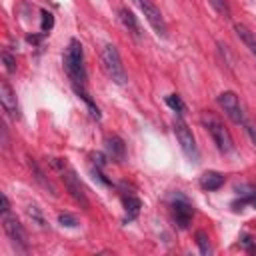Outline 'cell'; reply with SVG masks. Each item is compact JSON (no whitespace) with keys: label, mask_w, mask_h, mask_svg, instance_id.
I'll return each instance as SVG.
<instances>
[{"label":"cell","mask_w":256,"mask_h":256,"mask_svg":"<svg viewBox=\"0 0 256 256\" xmlns=\"http://www.w3.org/2000/svg\"><path fill=\"white\" fill-rule=\"evenodd\" d=\"M64 68L70 76V80L78 86H84L86 82V68H84V52L82 44L78 40H70L66 54H64Z\"/></svg>","instance_id":"obj_1"},{"label":"cell","mask_w":256,"mask_h":256,"mask_svg":"<svg viewBox=\"0 0 256 256\" xmlns=\"http://www.w3.org/2000/svg\"><path fill=\"white\" fill-rule=\"evenodd\" d=\"M200 120H202L204 128L210 132V136H212L214 144L218 146V150H220L222 154H230V152L234 150V142H232V136H230L228 128L224 126V122H220V120H218L214 114H210V112H204Z\"/></svg>","instance_id":"obj_2"},{"label":"cell","mask_w":256,"mask_h":256,"mask_svg":"<svg viewBox=\"0 0 256 256\" xmlns=\"http://www.w3.org/2000/svg\"><path fill=\"white\" fill-rule=\"evenodd\" d=\"M102 66L108 74V78L116 84H126L128 76H126V70H124V64H122V58L116 50L114 44H106L102 48Z\"/></svg>","instance_id":"obj_3"},{"label":"cell","mask_w":256,"mask_h":256,"mask_svg":"<svg viewBox=\"0 0 256 256\" xmlns=\"http://www.w3.org/2000/svg\"><path fill=\"white\" fill-rule=\"evenodd\" d=\"M174 134H176V140H178V144H180L182 152H184L192 162H198L200 152H198V146H196L194 134H192V130L188 128V124L182 120V116H180V114L174 118Z\"/></svg>","instance_id":"obj_4"},{"label":"cell","mask_w":256,"mask_h":256,"mask_svg":"<svg viewBox=\"0 0 256 256\" xmlns=\"http://www.w3.org/2000/svg\"><path fill=\"white\" fill-rule=\"evenodd\" d=\"M218 104H220V108L226 112V116L232 120V122H236V124H246V114H244V108H242V104H240V100H238V96L234 94V92H222L220 96H218Z\"/></svg>","instance_id":"obj_5"},{"label":"cell","mask_w":256,"mask_h":256,"mask_svg":"<svg viewBox=\"0 0 256 256\" xmlns=\"http://www.w3.org/2000/svg\"><path fill=\"white\" fill-rule=\"evenodd\" d=\"M2 226H4V232L8 234V238L22 250V252H26L28 250V240H26V230L22 228V224L10 214V212H6V214H2Z\"/></svg>","instance_id":"obj_6"},{"label":"cell","mask_w":256,"mask_h":256,"mask_svg":"<svg viewBox=\"0 0 256 256\" xmlns=\"http://www.w3.org/2000/svg\"><path fill=\"white\" fill-rule=\"evenodd\" d=\"M136 2H138L140 10L144 12V18H146V20L150 22V26L154 28V32H156L160 38H166V36H168V28H166V22H164L160 10L154 6V2H152V0H136Z\"/></svg>","instance_id":"obj_7"},{"label":"cell","mask_w":256,"mask_h":256,"mask_svg":"<svg viewBox=\"0 0 256 256\" xmlns=\"http://www.w3.org/2000/svg\"><path fill=\"white\" fill-rule=\"evenodd\" d=\"M60 172H62V180H64L66 190L70 192V196H72V198H74V200H76L80 206L88 208V206H90V202H88L86 190H84V186H82L80 178L74 174V170H70V168H62Z\"/></svg>","instance_id":"obj_8"},{"label":"cell","mask_w":256,"mask_h":256,"mask_svg":"<svg viewBox=\"0 0 256 256\" xmlns=\"http://www.w3.org/2000/svg\"><path fill=\"white\" fill-rule=\"evenodd\" d=\"M0 104H2V108H4V112H6L8 116H12L14 120L20 118V108H18L16 94H14L12 86H10L6 80L0 82Z\"/></svg>","instance_id":"obj_9"},{"label":"cell","mask_w":256,"mask_h":256,"mask_svg":"<svg viewBox=\"0 0 256 256\" xmlns=\"http://www.w3.org/2000/svg\"><path fill=\"white\" fill-rule=\"evenodd\" d=\"M172 214H174V220H176V224L180 228H188L194 210H192V206L184 198H178V200L172 202Z\"/></svg>","instance_id":"obj_10"},{"label":"cell","mask_w":256,"mask_h":256,"mask_svg":"<svg viewBox=\"0 0 256 256\" xmlns=\"http://www.w3.org/2000/svg\"><path fill=\"white\" fill-rule=\"evenodd\" d=\"M106 152H108V156H110L112 160L120 162V160L124 158L126 146H124V142H122L118 136H108V138H106Z\"/></svg>","instance_id":"obj_11"},{"label":"cell","mask_w":256,"mask_h":256,"mask_svg":"<svg viewBox=\"0 0 256 256\" xmlns=\"http://www.w3.org/2000/svg\"><path fill=\"white\" fill-rule=\"evenodd\" d=\"M224 184V176L218 172H204L200 176V186L204 190H218Z\"/></svg>","instance_id":"obj_12"},{"label":"cell","mask_w":256,"mask_h":256,"mask_svg":"<svg viewBox=\"0 0 256 256\" xmlns=\"http://www.w3.org/2000/svg\"><path fill=\"white\" fill-rule=\"evenodd\" d=\"M234 30H236V34L240 36V40L250 48V52L256 56V36H254V32H252L248 26H244V24H236Z\"/></svg>","instance_id":"obj_13"},{"label":"cell","mask_w":256,"mask_h":256,"mask_svg":"<svg viewBox=\"0 0 256 256\" xmlns=\"http://www.w3.org/2000/svg\"><path fill=\"white\" fill-rule=\"evenodd\" d=\"M120 22H122L124 28H126L128 32H132L134 36L140 34V26H138V22H136V16H134L128 8H122V10H120Z\"/></svg>","instance_id":"obj_14"},{"label":"cell","mask_w":256,"mask_h":256,"mask_svg":"<svg viewBox=\"0 0 256 256\" xmlns=\"http://www.w3.org/2000/svg\"><path fill=\"white\" fill-rule=\"evenodd\" d=\"M74 88H76V94H78V96H80V98H82V100H84V102L88 104V108H90V114H92V116H94V118L98 120V118H100V112H98V108L94 106V102L90 100V96L86 94L84 86H78V84H74Z\"/></svg>","instance_id":"obj_15"},{"label":"cell","mask_w":256,"mask_h":256,"mask_svg":"<svg viewBox=\"0 0 256 256\" xmlns=\"http://www.w3.org/2000/svg\"><path fill=\"white\" fill-rule=\"evenodd\" d=\"M140 200L136 198V196H124V208H126V212H128V218H134L136 214H138V210H140Z\"/></svg>","instance_id":"obj_16"},{"label":"cell","mask_w":256,"mask_h":256,"mask_svg":"<svg viewBox=\"0 0 256 256\" xmlns=\"http://www.w3.org/2000/svg\"><path fill=\"white\" fill-rule=\"evenodd\" d=\"M196 244H198V248H200V252H202V254H208V252H210L208 234H206L204 230H198V232H196Z\"/></svg>","instance_id":"obj_17"},{"label":"cell","mask_w":256,"mask_h":256,"mask_svg":"<svg viewBox=\"0 0 256 256\" xmlns=\"http://www.w3.org/2000/svg\"><path fill=\"white\" fill-rule=\"evenodd\" d=\"M208 2H210L212 8H214L218 14H222L224 18L230 16V8H228V2H226V0H208Z\"/></svg>","instance_id":"obj_18"},{"label":"cell","mask_w":256,"mask_h":256,"mask_svg":"<svg viewBox=\"0 0 256 256\" xmlns=\"http://www.w3.org/2000/svg\"><path fill=\"white\" fill-rule=\"evenodd\" d=\"M166 104H168L174 112H178V114L184 110V104H182V100H180L178 94H170V96H166Z\"/></svg>","instance_id":"obj_19"},{"label":"cell","mask_w":256,"mask_h":256,"mask_svg":"<svg viewBox=\"0 0 256 256\" xmlns=\"http://www.w3.org/2000/svg\"><path fill=\"white\" fill-rule=\"evenodd\" d=\"M58 222L62 224V226H78V220H76V216H72V214H68V212H62V214H58Z\"/></svg>","instance_id":"obj_20"},{"label":"cell","mask_w":256,"mask_h":256,"mask_svg":"<svg viewBox=\"0 0 256 256\" xmlns=\"http://www.w3.org/2000/svg\"><path fill=\"white\" fill-rule=\"evenodd\" d=\"M54 26V18L50 12H42V32H48Z\"/></svg>","instance_id":"obj_21"},{"label":"cell","mask_w":256,"mask_h":256,"mask_svg":"<svg viewBox=\"0 0 256 256\" xmlns=\"http://www.w3.org/2000/svg\"><path fill=\"white\" fill-rule=\"evenodd\" d=\"M2 60H4V64H6V70L8 72H14L16 70V60L8 54V52H2Z\"/></svg>","instance_id":"obj_22"},{"label":"cell","mask_w":256,"mask_h":256,"mask_svg":"<svg viewBox=\"0 0 256 256\" xmlns=\"http://www.w3.org/2000/svg\"><path fill=\"white\" fill-rule=\"evenodd\" d=\"M28 214H30V218H34L40 226H44V218H42V214L38 212V208H36V206H28Z\"/></svg>","instance_id":"obj_23"},{"label":"cell","mask_w":256,"mask_h":256,"mask_svg":"<svg viewBox=\"0 0 256 256\" xmlns=\"http://www.w3.org/2000/svg\"><path fill=\"white\" fill-rule=\"evenodd\" d=\"M242 244L248 248V252H252V254L256 252V238H252V236H246V238L242 240Z\"/></svg>","instance_id":"obj_24"},{"label":"cell","mask_w":256,"mask_h":256,"mask_svg":"<svg viewBox=\"0 0 256 256\" xmlns=\"http://www.w3.org/2000/svg\"><path fill=\"white\" fill-rule=\"evenodd\" d=\"M6 212H10V202H8L6 194H2V214H6Z\"/></svg>","instance_id":"obj_25"},{"label":"cell","mask_w":256,"mask_h":256,"mask_svg":"<svg viewBox=\"0 0 256 256\" xmlns=\"http://www.w3.org/2000/svg\"><path fill=\"white\" fill-rule=\"evenodd\" d=\"M0 132H2V146L8 148V132H6V126L4 124H2V130Z\"/></svg>","instance_id":"obj_26"},{"label":"cell","mask_w":256,"mask_h":256,"mask_svg":"<svg viewBox=\"0 0 256 256\" xmlns=\"http://www.w3.org/2000/svg\"><path fill=\"white\" fill-rule=\"evenodd\" d=\"M244 126H246V132H248V134H250V138H252V142H254V144H256V130H254V128H252V126H250V124H248V122H246V124H244Z\"/></svg>","instance_id":"obj_27"}]
</instances>
